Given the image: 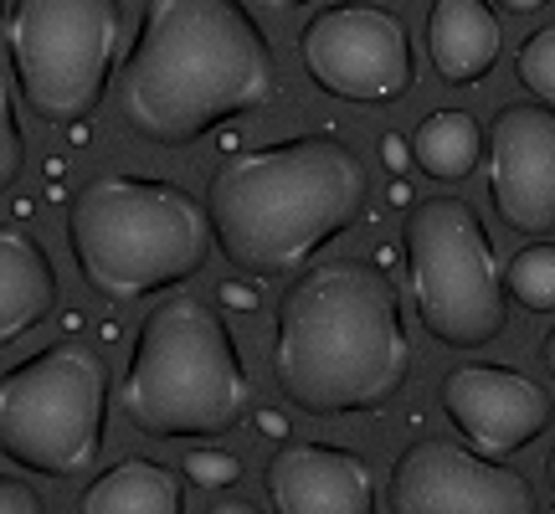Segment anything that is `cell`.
Segmentation results:
<instances>
[{"label": "cell", "instance_id": "cb8c5ba5", "mask_svg": "<svg viewBox=\"0 0 555 514\" xmlns=\"http://www.w3.org/2000/svg\"><path fill=\"white\" fill-rule=\"evenodd\" d=\"M380 150H386V165H391V170H401V165L412 159V144H406V139H397V134L380 139Z\"/></svg>", "mask_w": 555, "mask_h": 514}, {"label": "cell", "instance_id": "f546056e", "mask_svg": "<svg viewBox=\"0 0 555 514\" xmlns=\"http://www.w3.org/2000/svg\"><path fill=\"white\" fill-rule=\"evenodd\" d=\"M545 478H551V489H555V448H551V458H545Z\"/></svg>", "mask_w": 555, "mask_h": 514}, {"label": "cell", "instance_id": "603a6c76", "mask_svg": "<svg viewBox=\"0 0 555 514\" xmlns=\"http://www.w3.org/2000/svg\"><path fill=\"white\" fill-rule=\"evenodd\" d=\"M221 304H232V309H258V288H253V278L227 283V288H221Z\"/></svg>", "mask_w": 555, "mask_h": 514}, {"label": "cell", "instance_id": "7a4b0ae2", "mask_svg": "<svg viewBox=\"0 0 555 514\" xmlns=\"http://www.w3.org/2000/svg\"><path fill=\"white\" fill-rule=\"evenodd\" d=\"M273 381L309 416L380 412L412 381V339L397 283L376 262L330 257L283 288Z\"/></svg>", "mask_w": 555, "mask_h": 514}, {"label": "cell", "instance_id": "ac0fdd59", "mask_svg": "<svg viewBox=\"0 0 555 514\" xmlns=\"http://www.w3.org/2000/svg\"><path fill=\"white\" fill-rule=\"evenodd\" d=\"M504 288L519 298L530 314H555V242H530L509 257Z\"/></svg>", "mask_w": 555, "mask_h": 514}, {"label": "cell", "instance_id": "d6986e66", "mask_svg": "<svg viewBox=\"0 0 555 514\" xmlns=\"http://www.w3.org/2000/svg\"><path fill=\"white\" fill-rule=\"evenodd\" d=\"M515 73L530 99L555 108V26H540V31L525 37V47H519V57H515Z\"/></svg>", "mask_w": 555, "mask_h": 514}, {"label": "cell", "instance_id": "5b68a950", "mask_svg": "<svg viewBox=\"0 0 555 514\" xmlns=\"http://www.w3.org/2000/svg\"><path fill=\"white\" fill-rule=\"evenodd\" d=\"M119 412L150 437H227L253 412V381L227 319L196 294L155 304L119 381Z\"/></svg>", "mask_w": 555, "mask_h": 514}, {"label": "cell", "instance_id": "30bf717a", "mask_svg": "<svg viewBox=\"0 0 555 514\" xmlns=\"http://www.w3.org/2000/svg\"><path fill=\"white\" fill-rule=\"evenodd\" d=\"M391 514H540L535 484L468 442L416 437L401 448L386 484Z\"/></svg>", "mask_w": 555, "mask_h": 514}, {"label": "cell", "instance_id": "44dd1931", "mask_svg": "<svg viewBox=\"0 0 555 514\" xmlns=\"http://www.w3.org/2000/svg\"><path fill=\"white\" fill-rule=\"evenodd\" d=\"M180 468H185V478H191L196 489H227V484L242 478V458L221 453V448H196V453H185Z\"/></svg>", "mask_w": 555, "mask_h": 514}, {"label": "cell", "instance_id": "52a82bcc", "mask_svg": "<svg viewBox=\"0 0 555 514\" xmlns=\"http://www.w3.org/2000/svg\"><path fill=\"white\" fill-rule=\"evenodd\" d=\"M406 283L422 330L448 350H483L509 324V288L499 273L489 227L463 196H427L412 206Z\"/></svg>", "mask_w": 555, "mask_h": 514}, {"label": "cell", "instance_id": "f1b7e54d", "mask_svg": "<svg viewBox=\"0 0 555 514\" xmlns=\"http://www.w3.org/2000/svg\"><path fill=\"white\" fill-rule=\"evenodd\" d=\"M258 5H273V11H294V5H309V0H258Z\"/></svg>", "mask_w": 555, "mask_h": 514}, {"label": "cell", "instance_id": "277c9868", "mask_svg": "<svg viewBox=\"0 0 555 514\" xmlns=\"http://www.w3.org/2000/svg\"><path fill=\"white\" fill-rule=\"evenodd\" d=\"M67 247L93 294L134 304L196 278L217 232L206 201L176 180L103 170L67 196Z\"/></svg>", "mask_w": 555, "mask_h": 514}, {"label": "cell", "instance_id": "83f0119b", "mask_svg": "<svg viewBox=\"0 0 555 514\" xmlns=\"http://www.w3.org/2000/svg\"><path fill=\"white\" fill-rule=\"evenodd\" d=\"M258 422H262V433H268V437H283V416H278V412H262Z\"/></svg>", "mask_w": 555, "mask_h": 514}, {"label": "cell", "instance_id": "4fadbf2b", "mask_svg": "<svg viewBox=\"0 0 555 514\" xmlns=\"http://www.w3.org/2000/svg\"><path fill=\"white\" fill-rule=\"evenodd\" d=\"M262 484L278 514H376V474L350 448L283 442Z\"/></svg>", "mask_w": 555, "mask_h": 514}, {"label": "cell", "instance_id": "8fae6325", "mask_svg": "<svg viewBox=\"0 0 555 514\" xmlns=\"http://www.w3.org/2000/svg\"><path fill=\"white\" fill-rule=\"evenodd\" d=\"M489 201L519 237H555V108L504 103L483 134Z\"/></svg>", "mask_w": 555, "mask_h": 514}, {"label": "cell", "instance_id": "7c38bea8", "mask_svg": "<svg viewBox=\"0 0 555 514\" xmlns=\"http://www.w3.org/2000/svg\"><path fill=\"white\" fill-rule=\"evenodd\" d=\"M437 401L457 437L483 458H509L530 448L555 416L551 391L509 365H457L442 376Z\"/></svg>", "mask_w": 555, "mask_h": 514}, {"label": "cell", "instance_id": "4dcf8cb0", "mask_svg": "<svg viewBox=\"0 0 555 514\" xmlns=\"http://www.w3.org/2000/svg\"><path fill=\"white\" fill-rule=\"evenodd\" d=\"M0 21H5V0H0Z\"/></svg>", "mask_w": 555, "mask_h": 514}, {"label": "cell", "instance_id": "2e32d148", "mask_svg": "<svg viewBox=\"0 0 555 514\" xmlns=\"http://www.w3.org/2000/svg\"><path fill=\"white\" fill-rule=\"evenodd\" d=\"M78 514H185V484L165 463L124 458L82 489Z\"/></svg>", "mask_w": 555, "mask_h": 514}, {"label": "cell", "instance_id": "d4e9b609", "mask_svg": "<svg viewBox=\"0 0 555 514\" xmlns=\"http://www.w3.org/2000/svg\"><path fill=\"white\" fill-rule=\"evenodd\" d=\"M206 514H262L258 510V504H253V499H217V504H211V510H206Z\"/></svg>", "mask_w": 555, "mask_h": 514}, {"label": "cell", "instance_id": "3957f363", "mask_svg": "<svg viewBox=\"0 0 555 514\" xmlns=\"http://www.w3.org/2000/svg\"><path fill=\"white\" fill-rule=\"evenodd\" d=\"M371 170L339 134H294L227 155L206 180V217L247 278L309 268L365 217Z\"/></svg>", "mask_w": 555, "mask_h": 514}, {"label": "cell", "instance_id": "5bb4252c", "mask_svg": "<svg viewBox=\"0 0 555 514\" xmlns=\"http://www.w3.org/2000/svg\"><path fill=\"white\" fill-rule=\"evenodd\" d=\"M504 52V26H499L489 0H433L427 11V57L437 78L468 88L494 73Z\"/></svg>", "mask_w": 555, "mask_h": 514}, {"label": "cell", "instance_id": "4316f807", "mask_svg": "<svg viewBox=\"0 0 555 514\" xmlns=\"http://www.w3.org/2000/svg\"><path fill=\"white\" fill-rule=\"evenodd\" d=\"M504 11H515V16H530V11H540V5H551V0H499Z\"/></svg>", "mask_w": 555, "mask_h": 514}, {"label": "cell", "instance_id": "6da1fadb", "mask_svg": "<svg viewBox=\"0 0 555 514\" xmlns=\"http://www.w3.org/2000/svg\"><path fill=\"white\" fill-rule=\"evenodd\" d=\"M278 99V57L242 0H150L119 67L124 124L185 150Z\"/></svg>", "mask_w": 555, "mask_h": 514}, {"label": "cell", "instance_id": "9a60e30c", "mask_svg": "<svg viewBox=\"0 0 555 514\" xmlns=\"http://www.w3.org/2000/svg\"><path fill=\"white\" fill-rule=\"evenodd\" d=\"M57 309V268L31 232L0 221V350L31 335Z\"/></svg>", "mask_w": 555, "mask_h": 514}, {"label": "cell", "instance_id": "ffe728a7", "mask_svg": "<svg viewBox=\"0 0 555 514\" xmlns=\"http://www.w3.org/2000/svg\"><path fill=\"white\" fill-rule=\"evenodd\" d=\"M21 170H26V134H21L11 82H5V73H0V196L21 180Z\"/></svg>", "mask_w": 555, "mask_h": 514}, {"label": "cell", "instance_id": "484cf974", "mask_svg": "<svg viewBox=\"0 0 555 514\" xmlns=\"http://www.w3.org/2000/svg\"><path fill=\"white\" fill-rule=\"evenodd\" d=\"M540 360H545V371H551V381H555V324L545 330V339H540Z\"/></svg>", "mask_w": 555, "mask_h": 514}, {"label": "cell", "instance_id": "e0dca14e", "mask_svg": "<svg viewBox=\"0 0 555 514\" xmlns=\"http://www.w3.org/2000/svg\"><path fill=\"white\" fill-rule=\"evenodd\" d=\"M412 159L416 170L437 185H457L478 170L483 159V129L468 108H437L427 119L416 124L412 134Z\"/></svg>", "mask_w": 555, "mask_h": 514}, {"label": "cell", "instance_id": "8992f818", "mask_svg": "<svg viewBox=\"0 0 555 514\" xmlns=\"http://www.w3.org/2000/svg\"><path fill=\"white\" fill-rule=\"evenodd\" d=\"M108 365L93 345L57 339L0 376V453L41 478H78L103 453Z\"/></svg>", "mask_w": 555, "mask_h": 514}, {"label": "cell", "instance_id": "ba28073f", "mask_svg": "<svg viewBox=\"0 0 555 514\" xmlns=\"http://www.w3.org/2000/svg\"><path fill=\"white\" fill-rule=\"evenodd\" d=\"M124 0H11L5 47L41 124H82L108 93Z\"/></svg>", "mask_w": 555, "mask_h": 514}, {"label": "cell", "instance_id": "9c48e42d", "mask_svg": "<svg viewBox=\"0 0 555 514\" xmlns=\"http://www.w3.org/2000/svg\"><path fill=\"white\" fill-rule=\"evenodd\" d=\"M298 52H304V73L314 78V88H324L339 103L386 108L412 93V37L401 16L380 5H360V0L324 5L298 31Z\"/></svg>", "mask_w": 555, "mask_h": 514}, {"label": "cell", "instance_id": "7402d4cb", "mask_svg": "<svg viewBox=\"0 0 555 514\" xmlns=\"http://www.w3.org/2000/svg\"><path fill=\"white\" fill-rule=\"evenodd\" d=\"M0 514H47L41 510V499L31 484H21V478H0Z\"/></svg>", "mask_w": 555, "mask_h": 514}]
</instances>
